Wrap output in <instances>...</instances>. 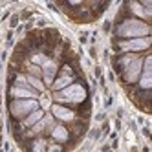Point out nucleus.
<instances>
[{
    "label": "nucleus",
    "mask_w": 152,
    "mask_h": 152,
    "mask_svg": "<svg viewBox=\"0 0 152 152\" xmlns=\"http://www.w3.org/2000/svg\"><path fill=\"white\" fill-rule=\"evenodd\" d=\"M62 13H66L70 20L77 24H88L101 17V13L108 7L106 2H75V4H57Z\"/></svg>",
    "instance_id": "obj_1"
},
{
    "label": "nucleus",
    "mask_w": 152,
    "mask_h": 152,
    "mask_svg": "<svg viewBox=\"0 0 152 152\" xmlns=\"http://www.w3.org/2000/svg\"><path fill=\"white\" fill-rule=\"evenodd\" d=\"M115 37L119 39H141V37H150V24L143 22L139 18L128 17L123 22L115 26Z\"/></svg>",
    "instance_id": "obj_2"
},
{
    "label": "nucleus",
    "mask_w": 152,
    "mask_h": 152,
    "mask_svg": "<svg viewBox=\"0 0 152 152\" xmlns=\"http://www.w3.org/2000/svg\"><path fill=\"white\" fill-rule=\"evenodd\" d=\"M37 108H40L37 99H11L7 104V112H9L11 121L18 123V121H22L26 115H29L31 112H35Z\"/></svg>",
    "instance_id": "obj_3"
},
{
    "label": "nucleus",
    "mask_w": 152,
    "mask_h": 152,
    "mask_svg": "<svg viewBox=\"0 0 152 152\" xmlns=\"http://www.w3.org/2000/svg\"><path fill=\"white\" fill-rule=\"evenodd\" d=\"M152 44L150 37H141V39H128V40H119L115 42V48L123 53H139L147 51Z\"/></svg>",
    "instance_id": "obj_4"
},
{
    "label": "nucleus",
    "mask_w": 152,
    "mask_h": 152,
    "mask_svg": "<svg viewBox=\"0 0 152 152\" xmlns=\"http://www.w3.org/2000/svg\"><path fill=\"white\" fill-rule=\"evenodd\" d=\"M9 97L11 99H37L39 101V94L37 92H33L31 88H22V86H9Z\"/></svg>",
    "instance_id": "obj_5"
}]
</instances>
